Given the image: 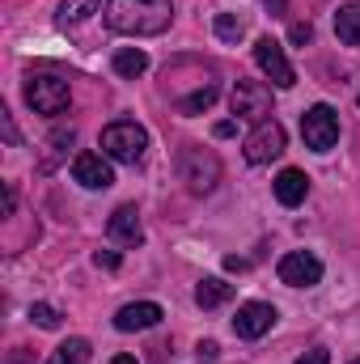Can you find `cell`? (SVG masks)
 <instances>
[{
	"label": "cell",
	"instance_id": "cell-10",
	"mask_svg": "<svg viewBox=\"0 0 360 364\" xmlns=\"http://www.w3.org/2000/svg\"><path fill=\"white\" fill-rule=\"evenodd\" d=\"M275 305L268 301H246V305H238V318H233V335L238 339H263L271 326H275Z\"/></svg>",
	"mask_w": 360,
	"mask_h": 364
},
{
	"label": "cell",
	"instance_id": "cell-16",
	"mask_svg": "<svg viewBox=\"0 0 360 364\" xmlns=\"http://www.w3.org/2000/svg\"><path fill=\"white\" fill-rule=\"evenodd\" d=\"M115 73L127 77V81H136V77L149 73V55L140 47H123V51H115Z\"/></svg>",
	"mask_w": 360,
	"mask_h": 364
},
{
	"label": "cell",
	"instance_id": "cell-22",
	"mask_svg": "<svg viewBox=\"0 0 360 364\" xmlns=\"http://www.w3.org/2000/svg\"><path fill=\"white\" fill-rule=\"evenodd\" d=\"M30 318H34L43 331H55V326H60V309H55V305H43V301L30 305Z\"/></svg>",
	"mask_w": 360,
	"mask_h": 364
},
{
	"label": "cell",
	"instance_id": "cell-7",
	"mask_svg": "<svg viewBox=\"0 0 360 364\" xmlns=\"http://www.w3.org/2000/svg\"><path fill=\"white\" fill-rule=\"evenodd\" d=\"M233 114L238 119H250V123H263L271 114V90L263 81H238L233 85V97H229Z\"/></svg>",
	"mask_w": 360,
	"mask_h": 364
},
{
	"label": "cell",
	"instance_id": "cell-27",
	"mask_svg": "<svg viewBox=\"0 0 360 364\" xmlns=\"http://www.w3.org/2000/svg\"><path fill=\"white\" fill-rule=\"evenodd\" d=\"M216 352H221V348H216L212 339H203V343H199V360H216Z\"/></svg>",
	"mask_w": 360,
	"mask_h": 364
},
{
	"label": "cell",
	"instance_id": "cell-2",
	"mask_svg": "<svg viewBox=\"0 0 360 364\" xmlns=\"http://www.w3.org/2000/svg\"><path fill=\"white\" fill-rule=\"evenodd\" d=\"M179 178L191 195H212L221 182V157L203 144H182L179 149Z\"/></svg>",
	"mask_w": 360,
	"mask_h": 364
},
{
	"label": "cell",
	"instance_id": "cell-11",
	"mask_svg": "<svg viewBox=\"0 0 360 364\" xmlns=\"http://www.w3.org/2000/svg\"><path fill=\"white\" fill-rule=\"evenodd\" d=\"M73 178L81 182L85 191H106V186L115 182L110 157H106V153H77V157H73Z\"/></svg>",
	"mask_w": 360,
	"mask_h": 364
},
{
	"label": "cell",
	"instance_id": "cell-19",
	"mask_svg": "<svg viewBox=\"0 0 360 364\" xmlns=\"http://www.w3.org/2000/svg\"><path fill=\"white\" fill-rule=\"evenodd\" d=\"M47 364H90V343H85V339H68V343H60V348L51 352Z\"/></svg>",
	"mask_w": 360,
	"mask_h": 364
},
{
	"label": "cell",
	"instance_id": "cell-18",
	"mask_svg": "<svg viewBox=\"0 0 360 364\" xmlns=\"http://www.w3.org/2000/svg\"><path fill=\"white\" fill-rule=\"evenodd\" d=\"M97 4H102V0H64V4H60V26H64V30H68V26H81L85 17L97 13Z\"/></svg>",
	"mask_w": 360,
	"mask_h": 364
},
{
	"label": "cell",
	"instance_id": "cell-25",
	"mask_svg": "<svg viewBox=\"0 0 360 364\" xmlns=\"http://www.w3.org/2000/svg\"><path fill=\"white\" fill-rule=\"evenodd\" d=\"M297 364H331V356H327V348H314V352H305Z\"/></svg>",
	"mask_w": 360,
	"mask_h": 364
},
{
	"label": "cell",
	"instance_id": "cell-24",
	"mask_svg": "<svg viewBox=\"0 0 360 364\" xmlns=\"http://www.w3.org/2000/svg\"><path fill=\"white\" fill-rule=\"evenodd\" d=\"M309 38H314V26L309 21H297L292 26V43H309Z\"/></svg>",
	"mask_w": 360,
	"mask_h": 364
},
{
	"label": "cell",
	"instance_id": "cell-9",
	"mask_svg": "<svg viewBox=\"0 0 360 364\" xmlns=\"http://www.w3.org/2000/svg\"><path fill=\"white\" fill-rule=\"evenodd\" d=\"M255 64L271 77V85H280V90L297 85V73H292V64H288V55H284V47L275 38H259L255 43Z\"/></svg>",
	"mask_w": 360,
	"mask_h": 364
},
{
	"label": "cell",
	"instance_id": "cell-28",
	"mask_svg": "<svg viewBox=\"0 0 360 364\" xmlns=\"http://www.w3.org/2000/svg\"><path fill=\"white\" fill-rule=\"evenodd\" d=\"M0 123H4V140H9V144H17V127H13V119H9V114H0Z\"/></svg>",
	"mask_w": 360,
	"mask_h": 364
},
{
	"label": "cell",
	"instance_id": "cell-5",
	"mask_svg": "<svg viewBox=\"0 0 360 364\" xmlns=\"http://www.w3.org/2000/svg\"><path fill=\"white\" fill-rule=\"evenodd\" d=\"M26 102L38 114H64L73 93H68V81H60V77H30L26 81Z\"/></svg>",
	"mask_w": 360,
	"mask_h": 364
},
{
	"label": "cell",
	"instance_id": "cell-4",
	"mask_svg": "<svg viewBox=\"0 0 360 364\" xmlns=\"http://www.w3.org/2000/svg\"><path fill=\"white\" fill-rule=\"evenodd\" d=\"M301 136H305V144H309L314 153H331V149L339 144V114H335L327 102L309 106V110L301 114Z\"/></svg>",
	"mask_w": 360,
	"mask_h": 364
},
{
	"label": "cell",
	"instance_id": "cell-3",
	"mask_svg": "<svg viewBox=\"0 0 360 364\" xmlns=\"http://www.w3.org/2000/svg\"><path fill=\"white\" fill-rule=\"evenodd\" d=\"M144 149H149V132H144L140 123H132V119H119V123H110V127L102 132V153H106L110 161L136 166V161L144 157Z\"/></svg>",
	"mask_w": 360,
	"mask_h": 364
},
{
	"label": "cell",
	"instance_id": "cell-1",
	"mask_svg": "<svg viewBox=\"0 0 360 364\" xmlns=\"http://www.w3.org/2000/svg\"><path fill=\"white\" fill-rule=\"evenodd\" d=\"M174 21V4L170 0H110L106 4V26L115 34H132V38H149L170 30Z\"/></svg>",
	"mask_w": 360,
	"mask_h": 364
},
{
	"label": "cell",
	"instance_id": "cell-17",
	"mask_svg": "<svg viewBox=\"0 0 360 364\" xmlns=\"http://www.w3.org/2000/svg\"><path fill=\"white\" fill-rule=\"evenodd\" d=\"M335 34H339V43L360 47V4H344L335 13Z\"/></svg>",
	"mask_w": 360,
	"mask_h": 364
},
{
	"label": "cell",
	"instance_id": "cell-23",
	"mask_svg": "<svg viewBox=\"0 0 360 364\" xmlns=\"http://www.w3.org/2000/svg\"><path fill=\"white\" fill-rule=\"evenodd\" d=\"M93 263H97V267H106V272H115V267H119V255H115V250H97V255H93Z\"/></svg>",
	"mask_w": 360,
	"mask_h": 364
},
{
	"label": "cell",
	"instance_id": "cell-15",
	"mask_svg": "<svg viewBox=\"0 0 360 364\" xmlns=\"http://www.w3.org/2000/svg\"><path fill=\"white\" fill-rule=\"evenodd\" d=\"M229 296H233V284H225L221 275H208V279L195 284V305H199V309H216V305H225Z\"/></svg>",
	"mask_w": 360,
	"mask_h": 364
},
{
	"label": "cell",
	"instance_id": "cell-13",
	"mask_svg": "<svg viewBox=\"0 0 360 364\" xmlns=\"http://www.w3.org/2000/svg\"><path fill=\"white\" fill-rule=\"evenodd\" d=\"M106 233L119 242V246H140L144 242V225H140V212L132 208V203H123V208H115L110 212V225H106Z\"/></svg>",
	"mask_w": 360,
	"mask_h": 364
},
{
	"label": "cell",
	"instance_id": "cell-20",
	"mask_svg": "<svg viewBox=\"0 0 360 364\" xmlns=\"http://www.w3.org/2000/svg\"><path fill=\"white\" fill-rule=\"evenodd\" d=\"M212 102H216V85H199L191 97H179V110L182 114H199V110H208Z\"/></svg>",
	"mask_w": 360,
	"mask_h": 364
},
{
	"label": "cell",
	"instance_id": "cell-14",
	"mask_svg": "<svg viewBox=\"0 0 360 364\" xmlns=\"http://www.w3.org/2000/svg\"><path fill=\"white\" fill-rule=\"evenodd\" d=\"M271 191H275V199H280L284 208H297V203H305V195H309V178H305L301 170H280V178L271 182Z\"/></svg>",
	"mask_w": 360,
	"mask_h": 364
},
{
	"label": "cell",
	"instance_id": "cell-26",
	"mask_svg": "<svg viewBox=\"0 0 360 364\" xmlns=\"http://www.w3.org/2000/svg\"><path fill=\"white\" fill-rule=\"evenodd\" d=\"M13 208H17V191L13 182H4V216H13Z\"/></svg>",
	"mask_w": 360,
	"mask_h": 364
},
{
	"label": "cell",
	"instance_id": "cell-8",
	"mask_svg": "<svg viewBox=\"0 0 360 364\" xmlns=\"http://www.w3.org/2000/svg\"><path fill=\"white\" fill-rule=\"evenodd\" d=\"M280 153H284V127H280L275 119L255 123V132L246 136V161H250V166H268Z\"/></svg>",
	"mask_w": 360,
	"mask_h": 364
},
{
	"label": "cell",
	"instance_id": "cell-31",
	"mask_svg": "<svg viewBox=\"0 0 360 364\" xmlns=\"http://www.w3.org/2000/svg\"><path fill=\"white\" fill-rule=\"evenodd\" d=\"M106 364H140V360H136V356H127V352H119V356H110Z\"/></svg>",
	"mask_w": 360,
	"mask_h": 364
},
{
	"label": "cell",
	"instance_id": "cell-30",
	"mask_svg": "<svg viewBox=\"0 0 360 364\" xmlns=\"http://www.w3.org/2000/svg\"><path fill=\"white\" fill-rule=\"evenodd\" d=\"M225 267H229V272H242V267H246V259H238V255H229V259H225Z\"/></svg>",
	"mask_w": 360,
	"mask_h": 364
},
{
	"label": "cell",
	"instance_id": "cell-12",
	"mask_svg": "<svg viewBox=\"0 0 360 364\" xmlns=\"http://www.w3.org/2000/svg\"><path fill=\"white\" fill-rule=\"evenodd\" d=\"M166 314H162V305L157 301H132V305H123L119 314H115V331H123V335H132V331H149V326H157Z\"/></svg>",
	"mask_w": 360,
	"mask_h": 364
},
{
	"label": "cell",
	"instance_id": "cell-32",
	"mask_svg": "<svg viewBox=\"0 0 360 364\" xmlns=\"http://www.w3.org/2000/svg\"><path fill=\"white\" fill-rule=\"evenodd\" d=\"M348 364H360V356H356V360H348Z\"/></svg>",
	"mask_w": 360,
	"mask_h": 364
},
{
	"label": "cell",
	"instance_id": "cell-21",
	"mask_svg": "<svg viewBox=\"0 0 360 364\" xmlns=\"http://www.w3.org/2000/svg\"><path fill=\"white\" fill-rule=\"evenodd\" d=\"M216 38H225V43H238L242 34H246V26H242V17H233V13H216Z\"/></svg>",
	"mask_w": 360,
	"mask_h": 364
},
{
	"label": "cell",
	"instance_id": "cell-6",
	"mask_svg": "<svg viewBox=\"0 0 360 364\" xmlns=\"http://www.w3.org/2000/svg\"><path fill=\"white\" fill-rule=\"evenodd\" d=\"M275 275H280V284H288V288H314V284L322 279V259L309 255V250H288V255L275 263Z\"/></svg>",
	"mask_w": 360,
	"mask_h": 364
},
{
	"label": "cell",
	"instance_id": "cell-29",
	"mask_svg": "<svg viewBox=\"0 0 360 364\" xmlns=\"http://www.w3.org/2000/svg\"><path fill=\"white\" fill-rule=\"evenodd\" d=\"M212 132H216V136H221V140H225V136H233V132H238V127H233V123H229V119H225V123H216V127H212Z\"/></svg>",
	"mask_w": 360,
	"mask_h": 364
}]
</instances>
